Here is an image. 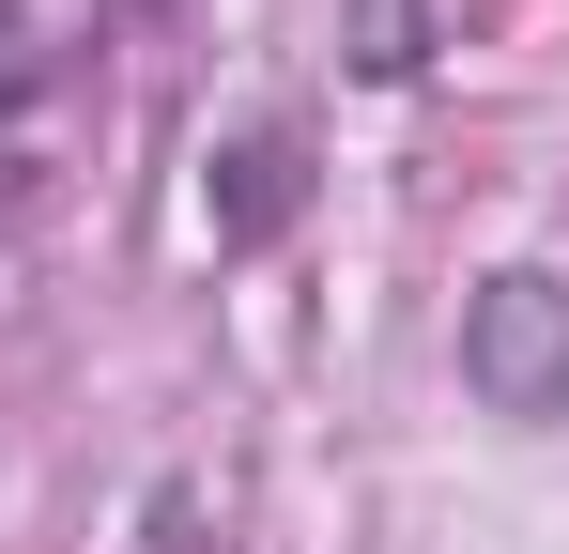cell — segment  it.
Wrapping results in <instances>:
<instances>
[{"mask_svg":"<svg viewBox=\"0 0 569 554\" xmlns=\"http://www.w3.org/2000/svg\"><path fill=\"white\" fill-rule=\"evenodd\" d=\"M31 31H47V0H16V16H0V108L47 78V47H31Z\"/></svg>","mask_w":569,"mask_h":554,"instance_id":"cell-4","label":"cell"},{"mask_svg":"<svg viewBox=\"0 0 569 554\" xmlns=\"http://www.w3.org/2000/svg\"><path fill=\"white\" fill-rule=\"evenodd\" d=\"M431 62V0H355V78H416Z\"/></svg>","mask_w":569,"mask_h":554,"instance_id":"cell-3","label":"cell"},{"mask_svg":"<svg viewBox=\"0 0 569 554\" xmlns=\"http://www.w3.org/2000/svg\"><path fill=\"white\" fill-rule=\"evenodd\" d=\"M200 216H216V247H231V263H247V247H278L292 216H308V139H278V123H262V139H231L216 185H200Z\"/></svg>","mask_w":569,"mask_h":554,"instance_id":"cell-2","label":"cell"},{"mask_svg":"<svg viewBox=\"0 0 569 554\" xmlns=\"http://www.w3.org/2000/svg\"><path fill=\"white\" fill-rule=\"evenodd\" d=\"M462 385L492 416H569V293L539 263H508V277L462 293Z\"/></svg>","mask_w":569,"mask_h":554,"instance_id":"cell-1","label":"cell"}]
</instances>
